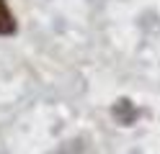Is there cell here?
<instances>
[{"label":"cell","instance_id":"cell-1","mask_svg":"<svg viewBox=\"0 0 160 154\" xmlns=\"http://www.w3.org/2000/svg\"><path fill=\"white\" fill-rule=\"evenodd\" d=\"M111 116L122 123V126H132V123H137V118H139V110H137V105L129 98H119L111 105Z\"/></svg>","mask_w":160,"mask_h":154},{"label":"cell","instance_id":"cell-2","mask_svg":"<svg viewBox=\"0 0 160 154\" xmlns=\"http://www.w3.org/2000/svg\"><path fill=\"white\" fill-rule=\"evenodd\" d=\"M18 23L13 10L8 8V0H0V36H16Z\"/></svg>","mask_w":160,"mask_h":154}]
</instances>
